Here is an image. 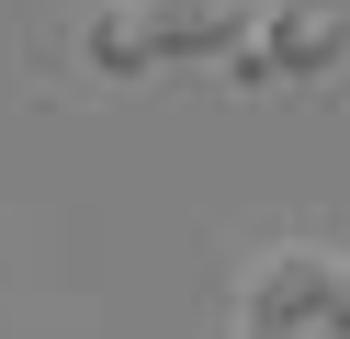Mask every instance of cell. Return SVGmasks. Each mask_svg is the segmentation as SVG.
Listing matches in <instances>:
<instances>
[{"label":"cell","instance_id":"6da1fadb","mask_svg":"<svg viewBox=\"0 0 350 339\" xmlns=\"http://www.w3.org/2000/svg\"><path fill=\"white\" fill-rule=\"evenodd\" d=\"M350 57V0H260V34L226 57L237 90L260 79H327V68Z\"/></svg>","mask_w":350,"mask_h":339},{"label":"cell","instance_id":"7a4b0ae2","mask_svg":"<svg viewBox=\"0 0 350 339\" xmlns=\"http://www.w3.org/2000/svg\"><path fill=\"white\" fill-rule=\"evenodd\" d=\"M136 12V57L147 68H181V57H237L260 34L249 0H124Z\"/></svg>","mask_w":350,"mask_h":339},{"label":"cell","instance_id":"3957f363","mask_svg":"<svg viewBox=\"0 0 350 339\" xmlns=\"http://www.w3.org/2000/svg\"><path fill=\"white\" fill-rule=\"evenodd\" d=\"M327 283H339L327 249H271V260L249 271V294H237V328H317V316H327Z\"/></svg>","mask_w":350,"mask_h":339},{"label":"cell","instance_id":"277c9868","mask_svg":"<svg viewBox=\"0 0 350 339\" xmlns=\"http://www.w3.org/2000/svg\"><path fill=\"white\" fill-rule=\"evenodd\" d=\"M327 339H350V260H339V283H327V316H317Z\"/></svg>","mask_w":350,"mask_h":339},{"label":"cell","instance_id":"5b68a950","mask_svg":"<svg viewBox=\"0 0 350 339\" xmlns=\"http://www.w3.org/2000/svg\"><path fill=\"white\" fill-rule=\"evenodd\" d=\"M237 339H317V328H237Z\"/></svg>","mask_w":350,"mask_h":339}]
</instances>
